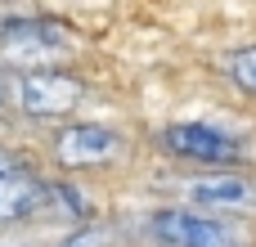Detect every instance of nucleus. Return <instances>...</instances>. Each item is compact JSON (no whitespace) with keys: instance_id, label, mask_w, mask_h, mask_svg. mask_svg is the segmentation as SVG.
Masks as SVG:
<instances>
[{"instance_id":"1","label":"nucleus","mask_w":256,"mask_h":247,"mask_svg":"<svg viewBox=\"0 0 256 247\" xmlns=\"http://www.w3.org/2000/svg\"><path fill=\"white\" fill-rule=\"evenodd\" d=\"M81 50L76 32L58 18H4L0 22V63L14 72H40Z\"/></svg>"},{"instance_id":"2","label":"nucleus","mask_w":256,"mask_h":247,"mask_svg":"<svg viewBox=\"0 0 256 247\" xmlns=\"http://www.w3.org/2000/svg\"><path fill=\"white\" fill-rule=\"evenodd\" d=\"M81 99H86V81L76 72H63V68L9 76V104L27 117H68Z\"/></svg>"},{"instance_id":"3","label":"nucleus","mask_w":256,"mask_h":247,"mask_svg":"<svg viewBox=\"0 0 256 247\" xmlns=\"http://www.w3.org/2000/svg\"><path fill=\"white\" fill-rule=\"evenodd\" d=\"M180 198L189 202V212H207V216H256V176L243 171H212V176H194L180 184Z\"/></svg>"},{"instance_id":"4","label":"nucleus","mask_w":256,"mask_h":247,"mask_svg":"<svg viewBox=\"0 0 256 247\" xmlns=\"http://www.w3.org/2000/svg\"><path fill=\"white\" fill-rule=\"evenodd\" d=\"M153 234L166 247H252L248 234L225 220V216H207V212H189V207H171L153 216Z\"/></svg>"},{"instance_id":"5","label":"nucleus","mask_w":256,"mask_h":247,"mask_svg":"<svg viewBox=\"0 0 256 247\" xmlns=\"http://www.w3.org/2000/svg\"><path fill=\"white\" fill-rule=\"evenodd\" d=\"M126 158V140L112 126H94V122H76L63 126L54 135V162L63 171H86V166H108Z\"/></svg>"},{"instance_id":"6","label":"nucleus","mask_w":256,"mask_h":247,"mask_svg":"<svg viewBox=\"0 0 256 247\" xmlns=\"http://www.w3.org/2000/svg\"><path fill=\"white\" fill-rule=\"evenodd\" d=\"M158 144L189 162H238L243 158V140L207 122H176L158 135Z\"/></svg>"},{"instance_id":"7","label":"nucleus","mask_w":256,"mask_h":247,"mask_svg":"<svg viewBox=\"0 0 256 247\" xmlns=\"http://www.w3.org/2000/svg\"><path fill=\"white\" fill-rule=\"evenodd\" d=\"M45 202V184L27 171L18 176H0V225H14V220H27L36 216Z\"/></svg>"},{"instance_id":"8","label":"nucleus","mask_w":256,"mask_h":247,"mask_svg":"<svg viewBox=\"0 0 256 247\" xmlns=\"http://www.w3.org/2000/svg\"><path fill=\"white\" fill-rule=\"evenodd\" d=\"M225 76H230L243 94H256V45H243V50L225 54Z\"/></svg>"},{"instance_id":"9","label":"nucleus","mask_w":256,"mask_h":247,"mask_svg":"<svg viewBox=\"0 0 256 247\" xmlns=\"http://www.w3.org/2000/svg\"><path fill=\"white\" fill-rule=\"evenodd\" d=\"M58 247H112V230L108 225H76Z\"/></svg>"},{"instance_id":"10","label":"nucleus","mask_w":256,"mask_h":247,"mask_svg":"<svg viewBox=\"0 0 256 247\" xmlns=\"http://www.w3.org/2000/svg\"><path fill=\"white\" fill-rule=\"evenodd\" d=\"M9 104V76H4V68H0V108Z\"/></svg>"}]
</instances>
